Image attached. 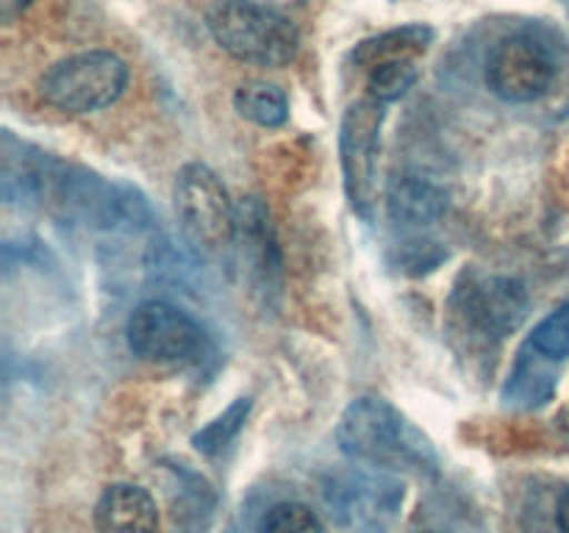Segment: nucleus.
Here are the masks:
<instances>
[{"label":"nucleus","instance_id":"39448f33","mask_svg":"<svg viewBox=\"0 0 569 533\" xmlns=\"http://www.w3.org/2000/svg\"><path fill=\"white\" fill-rule=\"evenodd\" d=\"M337 442L345 455L365 464H392L415 455L406 420L381 398L353 400L339 420Z\"/></svg>","mask_w":569,"mask_h":533},{"label":"nucleus","instance_id":"4468645a","mask_svg":"<svg viewBox=\"0 0 569 533\" xmlns=\"http://www.w3.org/2000/svg\"><path fill=\"white\" fill-rule=\"evenodd\" d=\"M233 105H237V111L244 120L264 128L283 125L289 117L287 92L270 81L242 83V87L237 89V94H233Z\"/></svg>","mask_w":569,"mask_h":533},{"label":"nucleus","instance_id":"423d86ee","mask_svg":"<svg viewBox=\"0 0 569 533\" xmlns=\"http://www.w3.org/2000/svg\"><path fill=\"white\" fill-rule=\"evenodd\" d=\"M556 56L537 33H509L487 59V83L509 103H531L542 98L556 78Z\"/></svg>","mask_w":569,"mask_h":533},{"label":"nucleus","instance_id":"f8f14e48","mask_svg":"<svg viewBox=\"0 0 569 533\" xmlns=\"http://www.w3.org/2000/svg\"><path fill=\"white\" fill-rule=\"evenodd\" d=\"M237 233L242 237L244 255L250 259V270L253 275H259L261 286H272V275L281 272V259H278L276 239H272L270 220H267V211L261 209L256 200H250L248 205H242L237 217Z\"/></svg>","mask_w":569,"mask_h":533},{"label":"nucleus","instance_id":"f257e3e1","mask_svg":"<svg viewBox=\"0 0 569 533\" xmlns=\"http://www.w3.org/2000/svg\"><path fill=\"white\" fill-rule=\"evenodd\" d=\"M209 31L233 59L259 67H283L298 53V28L281 11L253 0H222L209 11Z\"/></svg>","mask_w":569,"mask_h":533},{"label":"nucleus","instance_id":"2eb2a0df","mask_svg":"<svg viewBox=\"0 0 569 533\" xmlns=\"http://www.w3.org/2000/svg\"><path fill=\"white\" fill-rule=\"evenodd\" d=\"M428 42H431V31L422 26H406L400 31H389L383 37L370 39V42L361 44L353 53V59L359 61L365 70L381 64L387 59H403V56H411L417 59L420 53H426Z\"/></svg>","mask_w":569,"mask_h":533},{"label":"nucleus","instance_id":"0eeeda50","mask_svg":"<svg viewBox=\"0 0 569 533\" xmlns=\"http://www.w3.org/2000/svg\"><path fill=\"white\" fill-rule=\"evenodd\" d=\"M128 348L133 355L153 364H172V361H189L200 355L206 348V333L187 311L164 303V300H148L137 305L128 316L126 325Z\"/></svg>","mask_w":569,"mask_h":533},{"label":"nucleus","instance_id":"aec40b11","mask_svg":"<svg viewBox=\"0 0 569 533\" xmlns=\"http://www.w3.org/2000/svg\"><path fill=\"white\" fill-rule=\"evenodd\" d=\"M31 3L33 0H0V20L11 22L17 14H22V11H26Z\"/></svg>","mask_w":569,"mask_h":533},{"label":"nucleus","instance_id":"9b49d317","mask_svg":"<svg viewBox=\"0 0 569 533\" xmlns=\"http://www.w3.org/2000/svg\"><path fill=\"white\" fill-rule=\"evenodd\" d=\"M448 194L420 175H400L389 187L387 211L395 225L426 228L445 214Z\"/></svg>","mask_w":569,"mask_h":533},{"label":"nucleus","instance_id":"dca6fc26","mask_svg":"<svg viewBox=\"0 0 569 533\" xmlns=\"http://www.w3.org/2000/svg\"><path fill=\"white\" fill-rule=\"evenodd\" d=\"M367 72H370V78H367V92H370V98L381 105L395 103V100L403 98V94L415 87L417 76H420L417 59H411V56H403V59H387L381 61V64L370 67Z\"/></svg>","mask_w":569,"mask_h":533},{"label":"nucleus","instance_id":"6e6552de","mask_svg":"<svg viewBox=\"0 0 569 533\" xmlns=\"http://www.w3.org/2000/svg\"><path fill=\"white\" fill-rule=\"evenodd\" d=\"M383 105L372 98L359 100L350 105L342 117V133H339V153H342L345 189H348L350 205L361 217L370 220L378 192V144H381Z\"/></svg>","mask_w":569,"mask_h":533},{"label":"nucleus","instance_id":"6ab92c4d","mask_svg":"<svg viewBox=\"0 0 569 533\" xmlns=\"http://www.w3.org/2000/svg\"><path fill=\"white\" fill-rule=\"evenodd\" d=\"M248 411H250V400L248 398L237 400V403H233L226 414L217 416L211 425H206L203 431L194 436V447L203 450V453H217L220 447H226V444L233 439V433L242 428Z\"/></svg>","mask_w":569,"mask_h":533},{"label":"nucleus","instance_id":"4be33fe9","mask_svg":"<svg viewBox=\"0 0 569 533\" xmlns=\"http://www.w3.org/2000/svg\"><path fill=\"white\" fill-rule=\"evenodd\" d=\"M426 533H433V531H426Z\"/></svg>","mask_w":569,"mask_h":533},{"label":"nucleus","instance_id":"412c9836","mask_svg":"<svg viewBox=\"0 0 569 533\" xmlns=\"http://www.w3.org/2000/svg\"><path fill=\"white\" fill-rule=\"evenodd\" d=\"M559 527H561V533H569V489L559 503Z\"/></svg>","mask_w":569,"mask_h":533},{"label":"nucleus","instance_id":"ddd939ff","mask_svg":"<svg viewBox=\"0 0 569 533\" xmlns=\"http://www.w3.org/2000/svg\"><path fill=\"white\" fill-rule=\"evenodd\" d=\"M550 355L539 353L537 348H526L517 359L515 372H511L509 383H506V403L515 409H533V405L545 403L553 394L556 375L548 370Z\"/></svg>","mask_w":569,"mask_h":533},{"label":"nucleus","instance_id":"f3484780","mask_svg":"<svg viewBox=\"0 0 569 533\" xmlns=\"http://www.w3.org/2000/svg\"><path fill=\"white\" fill-rule=\"evenodd\" d=\"M528 344L556 361L567 359L569 355V303L561 305V309L553 311L550 316H545V320L533 328Z\"/></svg>","mask_w":569,"mask_h":533},{"label":"nucleus","instance_id":"a211bd4d","mask_svg":"<svg viewBox=\"0 0 569 533\" xmlns=\"http://www.w3.org/2000/svg\"><path fill=\"white\" fill-rule=\"evenodd\" d=\"M261 533H322V525L309 505L278 503L267 511Z\"/></svg>","mask_w":569,"mask_h":533},{"label":"nucleus","instance_id":"7ed1b4c3","mask_svg":"<svg viewBox=\"0 0 569 533\" xmlns=\"http://www.w3.org/2000/svg\"><path fill=\"white\" fill-rule=\"evenodd\" d=\"M176 217L194 250L220 255L237 239V211L220 178L203 164H187L176 178Z\"/></svg>","mask_w":569,"mask_h":533},{"label":"nucleus","instance_id":"20e7f679","mask_svg":"<svg viewBox=\"0 0 569 533\" xmlns=\"http://www.w3.org/2000/svg\"><path fill=\"white\" fill-rule=\"evenodd\" d=\"M528 309L526 289L515 278H467L453 298V320L472 342L492 344L515 331Z\"/></svg>","mask_w":569,"mask_h":533},{"label":"nucleus","instance_id":"f03ea898","mask_svg":"<svg viewBox=\"0 0 569 533\" xmlns=\"http://www.w3.org/2000/svg\"><path fill=\"white\" fill-rule=\"evenodd\" d=\"M128 83V64L109 50H87L56 61L39 81V94L53 109L89 114L114 103Z\"/></svg>","mask_w":569,"mask_h":533},{"label":"nucleus","instance_id":"9d476101","mask_svg":"<svg viewBox=\"0 0 569 533\" xmlns=\"http://www.w3.org/2000/svg\"><path fill=\"white\" fill-rule=\"evenodd\" d=\"M94 527L98 533H156L159 509L142 486L117 483L94 505Z\"/></svg>","mask_w":569,"mask_h":533},{"label":"nucleus","instance_id":"1a4fd4ad","mask_svg":"<svg viewBox=\"0 0 569 533\" xmlns=\"http://www.w3.org/2000/svg\"><path fill=\"white\" fill-rule=\"evenodd\" d=\"M328 503L350 533H387L403 505V483L387 475L350 472L331 483Z\"/></svg>","mask_w":569,"mask_h":533}]
</instances>
